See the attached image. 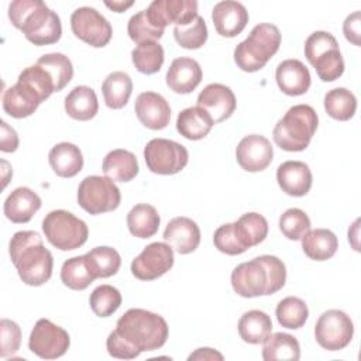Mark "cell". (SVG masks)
Segmentation results:
<instances>
[{
	"label": "cell",
	"mask_w": 361,
	"mask_h": 361,
	"mask_svg": "<svg viewBox=\"0 0 361 361\" xmlns=\"http://www.w3.org/2000/svg\"><path fill=\"white\" fill-rule=\"evenodd\" d=\"M123 298L117 288L111 285H100L93 289L89 298L92 312L99 317L111 316L121 305Z\"/></svg>",
	"instance_id": "obj_42"
},
{
	"label": "cell",
	"mask_w": 361,
	"mask_h": 361,
	"mask_svg": "<svg viewBox=\"0 0 361 361\" xmlns=\"http://www.w3.org/2000/svg\"><path fill=\"white\" fill-rule=\"evenodd\" d=\"M103 173L113 182H130L140 171L137 157L127 149H113L103 159Z\"/></svg>",
	"instance_id": "obj_27"
},
{
	"label": "cell",
	"mask_w": 361,
	"mask_h": 361,
	"mask_svg": "<svg viewBox=\"0 0 361 361\" xmlns=\"http://www.w3.org/2000/svg\"><path fill=\"white\" fill-rule=\"evenodd\" d=\"M8 254L18 276L25 285L41 286L49 281L54 258L37 231H17L10 240Z\"/></svg>",
	"instance_id": "obj_2"
},
{
	"label": "cell",
	"mask_w": 361,
	"mask_h": 361,
	"mask_svg": "<svg viewBox=\"0 0 361 361\" xmlns=\"http://www.w3.org/2000/svg\"><path fill=\"white\" fill-rule=\"evenodd\" d=\"M96 278L92 275L85 255H78L66 259L61 268V281L65 286L73 290L86 289Z\"/></svg>",
	"instance_id": "obj_40"
},
{
	"label": "cell",
	"mask_w": 361,
	"mask_h": 361,
	"mask_svg": "<svg viewBox=\"0 0 361 361\" xmlns=\"http://www.w3.org/2000/svg\"><path fill=\"white\" fill-rule=\"evenodd\" d=\"M149 21L161 30L175 24L182 27L193 21L197 14V3L193 0H155L145 10Z\"/></svg>",
	"instance_id": "obj_15"
},
{
	"label": "cell",
	"mask_w": 361,
	"mask_h": 361,
	"mask_svg": "<svg viewBox=\"0 0 361 361\" xmlns=\"http://www.w3.org/2000/svg\"><path fill=\"white\" fill-rule=\"evenodd\" d=\"M48 161L54 172L61 178H73L83 168L82 151L71 142L54 145L48 154Z\"/></svg>",
	"instance_id": "obj_26"
},
{
	"label": "cell",
	"mask_w": 361,
	"mask_h": 361,
	"mask_svg": "<svg viewBox=\"0 0 361 361\" xmlns=\"http://www.w3.org/2000/svg\"><path fill=\"white\" fill-rule=\"evenodd\" d=\"M223 354H220L219 351L213 350V348H209V347H203V348H197L195 353H192L188 360L192 361V360H223Z\"/></svg>",
	"instance_id": "obj_50"
},
{
	"label": "cell",
	"mask_w": 361,
	"mask_h": 361,
	"mask_svg": "<svg viewBox=\"0 0 361 361\" xmlns=\"http://www.w3.org/2000/svg\"><path fill=\"white\" fill-rule=\"evenodd\" d=\"M121 193L107 176H86L78 188V203L89 214L113 212L120 206Z\"/></svg>",
	"instance_id": "obj_9"
},
{
	"label": "cell",
	"mask_w": 361,
	"mask_h": 361,
	"mask_svg": "<svg viewBox=\"0 0 361 361\" xmlns=\"http://www.w3.org/2000/svg\"><path fill=\"white\" fill-rule=\"evenodd\" d=\"M354 334L353 320L347 313L338 309L323 312L314 324V338L317 344L329 351L345 348Z\"/></svg>",
	"instance_id": "obj_11"
},
{
	"label": "cell",
	"mask_w": 361,
	"mask_h": 361,
	"mask_svg": "<svg viewBox=\"0 0 361 361\" xmlns=\"http://www.w3.org/2000/svg\"><path fill=\"white\" fill-rule=\"evenodd\" d=\"M66 114L78 121L93 118L99 110V102L94 90L89 86H76L65 97Z\"/></svg>",
	"instance_id": "obj_29"
},
{
	"label": "cell",
	"mask_w": 361,
	"mask_h": 361,
	"mask_svg": "<svg viewBox=\"0 0 361 361\" xmlns=\"http://www.w3.org/2000/svg\"><path fill=\"white\" fill-rule=\"evenodd\" d=\"M238 165L247 172H261L269 166L274 159L271 141L259 134L245 135L235 148Z\"/></svg>",
	"instance_id": "obj_16"
},
{
	"label": "cell",
	"mask_w": 361,
	"mask_h": 361,
	"mask_svg": "<svg viewBox=\"0 0 361 361\" xmlns=\"http://www.w3.org/2000/svg\"><path fill=\"white\" fill-rule=\"evenodd\" d=\"M248 18L245 6L233 0L219 1L212 11V20L217 34L226 38L237 37L245 28Z\"/></svg>",
	"instance_id": "obj_20"
},
{
	"label": "cell",
	"mask_w": 361,
	"mask_h": 361,
	"mask_svg": "<svg viewBox=\"0 0 361 361\" xmlns=\"http://www.w3.org/2000/svg\"><path fill=\"white\" fill-rule=\"evenodd\" d=\"M305 56L323 82H333L344 72L338 42L327 31H314L305 41Z\"/></svg>",
	"instance_id": "obj_7"
},
{
	"label": "cell",
	"mask_w": 361,
	"mask_h": 361,
	"mask_svg": "<svg viewBox=\"0 0 361 361\" xmlns=\"http://www.w3.org/2000/svg\"><path fill=\"white\" fill-rule=\"evenodd\" d=\"M144 159L151 172L158 175H175L188 165L189 152L176 141L152 138L144 148Z\"/></svg>",
	"instance_id": "obj_10"
},
{
	"label": "cell",
	"mask_w": 361,
	"mask_h": 361,
	"mask_svg": "<svg viewBox=\"0 0 361 361\" xmlns=\"http://www.w3.org/2000/svg\"><path fill=\"white\" fill-rule=\"evenodd\" d=\"M275 314H276L278 323L282 327L296 330L305 326L309 317V309L305 300H302L300 298L288 296L278 303L275 309Z\"/></svg>",
	"instance_id": "obj_39"
},
{
	"label": "cell",
	"mask_w": 361,
	"mask_h": 361,
	"mask_svg": "<svg viewBox=\"0 0 361 361\" xmlns=\"http://www.w3.org/2000/svg\"><path fill=\"white\" fill-rule=\"evenodd\" d=\"M276 180L279 188L289 196L300 197L312 188V171L302 161H285L278 166Z\"/></svg>",
	"instance_id": "obj_23"
},
{
	"label": "cell",
	"mask_w": 361,
	"mask_h": 361,
	"mask_svg": "<svg viewBox=\"0 0 361 361\" xmlns=\"http://www.w3.org/2000/svg\"><path fill=\"white\" fill-rule=\"evenodd\" d=\"M300 240L303 252L314 261L330 259L338 248L336 234L327 228L309 230Z\"/></svg>",
	"instance_id": "obj_30"
},
{
	"label": "cell",
	"mask_w": 361,
	"mask_h": 361,
	"mask_svg": "<svg viewBox=\"0 0 361 361\" xmlns=\"http://www.w3.org/2000/svg\"><path fill=\"white\" fill-rule=\"evenodd\" d=\"M234 228L240 243L245 250L258 245L268 235L267 219L255 212L243 214L237 221H234Z\"/></svg>",
	"instance_id": "obj_34"
},
{
	"label": "cell",
	"mask_w": 361,
	"mask_h": 361,
	"mask_svg": "<svg viewBox=\"0 0 361 361\" xmlns=\"http://www.w3.org/2000/svg\"><path fill=\"white\" fill-rule=\"evenodd\" d=\"M161 217L157 209L147 203L135 204L127 214V227L134 237L149 238L157 234Z\"/></svg>",
	"instance_id": "obj_32"
},
{
	"label": "cell",
	"mask_w": 361,
	"mask_h": 361,
	"mask_svg": "<svg viewBox=\"0 0 361 361\" xmlns=\"http://www.w3.org/2000/svg\"><path fill=\"white\" fill-rule=\"evenodd\" d=\"M71 345L68 331L48 319H39L30 334L28 348L31 353L44 360L62 357Z\"/></svg>",
	"instance_id": "obj_12"
},
{
	"label": "cell",
	"mask_w": 361,
	"mask_h": 361,
	"mask_svg": "<svg viewBox=\"0 0 361 361\" xmlns=\"http://www.w3.org/2000/svg\"><path fill=\"white\" fill-rule=\"evenodd\" d=\"M213 243H214V247L220 252L227 254V255H240L247 251L237 237L234 223H227V224L220 226L214 231Z\"/></svg>",
	"instance_id": "obj_46"
},
{
	"label": "cell",
	"mask_w": 361,
	"mask_h": 361,
	"mask_svg": "<svg viewBox=\"0 0 361 361\" xmlns=\"http://www.w3.org/2000/svg\"><path fill=\"white\" fill-rule=\"evenodd\" d=\"M173 250L166 243H151L131 262V274L140 281H154L173 265Z\"/></svg>",
	"instance_id": "obj_14"
},
{
	"label": "cell",
	"mask_w": 361,
	"mask_h": 361,
	"mask_svg": "<svg viewBox=\"0 0 361 361\" xmlns=\"http://www.w3.org/2000/svg\"><path fill=\"white\" fill-rule=\"evenodd\" d=\"M281 31L269 23L257 24L234 49V62L244 72H257L278 52Z\"/></svg>",
	"instance_id": "obj_6"
},
{
	"label": "cell",
	"mask_w": 361,
	"mask_h": 361,
	"mask_svg": "<svg viewBox=\"0 0 361 361\" xmlns=\"http://www.w3.org/2000/svg\"><path fill=\"white\" fill-rule=\"evenodd\" d=\"M165 30L157 28L149 18L147 17L145 10L138 11L137 14L131 16L127 24V32L131 41L137 44H142L147 41H157L164 35Z\"/></svg>",
	"instance_id": "obj_45"
},
{
	"label": "cell",
	"mask_w": 361,
	"mask_h": 361,
	"mask_svg": "<svg viewBox=\"0 0 361 361\" xmlns=\"http://www.w3.org/2000/svg\"><path fill=\"white\" fill-rule=\"evenodd\" d=\"M37 63L49 73L55 83L56 92H61L73 78L72 62L66 55L61 52L45 54L37 61Z\"/></svg>",
	"instance_id": "obj_41"
},
{
	"label": "cell",
	"mask_w": 361,
	"mask_h": 361,
	"mask_svg": "<svg viewBox=\"0 0 361 361\" xmlns=\"http://www.w3.org/2000/svg\"><path fill=\"white\" fill-rule=\"evenodd\" d=\"M319 117L309 104L292 106L276 123L272 131L275 144L289 152H299L307 148L317 130Z\"/></svg>",
	"instance_id": "obj_5"
},
{
	"label": "cell",
	"mask_w": 361,
	"mask_h": 361,
	"mask_svg": "<svg viewBox=\"0 0 361 361\" xmlns=\"http://www.w3.org/2000/svg\"><path fill=\"white\" fill-rule=\"evenodd\" d=\"M197 106L213 118L214 124H217L227 120L234 113L237 100L228 86L210 83L199 93Z\"/></svg>",
	"instance_id": "obj_17"
},
{
	"label": "cell",
	"mask_w": 361,
	"mask_h": 361,
	"mask_svg": "<svg viewBox=\"0 0 361 361\" xmlns=\"http://www.w3.org/2000/svg\"><path fill=\"white\" fill-rule=\"evenodd\" d=\"M324 110L331 118L347 121L355 114L357 99L345 87L331 89L324 94Z\"/></svg>",
	"instance_id": "obj_38"
},
{
	"label": "cell",
	"mask_w": 361,
	"mask_h": 361,
	"mask_svg": "<svg viewBox=\"0 0 361 361\" xmlns=\"http://www.w3.org/2000/svg\"><path fill=\"white\" fill-rule=\"evenodd\" d=\"M104 4H106L110 10L116 11V13H123V11H126L128 7H131V6L134 4V1H104Z\"/></svg>",
	"instance_id": "obj_51"
},
{
	"label": "cell",
	"mask_w": 361,
	"mask_h": 361,
	"mask_svg": "<svg viewBox=\"0 0 361 361\" xmlns=\"http://www.w3.org/2000/svg\"><path fill=\"white\" fill-rule=\"evenodd\" d=\"M202 68L197 61L188 56H180L172 61L166 72L168 87L179 94L193 92L202 80Z\"/></svg>",
	"instance_id": "obj_22"
},
{
	"label": "cell",
	"mask_w": 361,
	"mask_h": 361,
	"mask_svg": "<svg viewBox=\"0 0 361 361\" xmlns=\"http://www.w3.org/2000/svg\"><path fill=\"white\" fill-rule=\"evenodd\" d=\"M1 102L3 110L8 116L14 118H24L31 116L44 99L30 83L17 79L16 85L4 90Z\"/></svg>",
	"instance_id": "obj_18"
},
{
	"label": "cell",
	"mask_w": 361,
	"mask_h": 361,
	"mask_svg": "<svg viewBox=\"0 0 361 361\" xmlns=\"http://www.w3.org/2000/svg\"><path fill=\"white\" fill-rule=\"evenodd\" d=\"M21 344V329L20 326L10 320H0V357L6 358L16 354L20 350Z\"/></svg>",
	"instance_id": "obj_47"
},
{
	"label": "cell",
	"mask_w": 361,
	"mask_h": 361,
	"mask_svg": "<svg viewBox=\"0 0 361 361\" xmlns=\"http://www.w3.org/2000/svg\"><path fill=\"white\" fill-rule=\"evenodd\" d=\"M238 334L248 344H262L272 333V320L262 310H248L238 320Z\"/></svg>",
	"instance_id": "obj_31"
},
{
	"label": "cell",
	"mask_w": 361,
	"mask_h": 361,
	"mask_svg": "<svg viewBox=\"0 0 361 361\" xmlns=\"http://www.w3.org/2000/svg\"><path fill=\"white\" fill-rule=\"evenodd\" d=\"M213 126V118L199 106L183 109L176 117L178 133L192 141L204 138Z\"/></svg>",
	"instance_id": "obj_28"
},
{
	"label": "cell",
	"mask_w": 361,
	"mask_h": 361,
	"mask_svg": "<svg viewBox=\"0 0 361 361\" xmlns=\"http://www.w3.org/2000/svg\"><path fill=\"white\" fill-rule=\"evenodd\" d=\"M86 264L94 278H109L117 274L121 265L120 254L111 247H94L85 254Z\"/></svg>",
	"instance_id": "obj_36"
},
{
	"label": "cell",
	"mask_w": 361,
	"mask_h": 361,
	"mask_svg": "<svg viewBox=\"0 0 361 361\" xmlns=\"http://www.w3.org/2000/svg\"><path fill=\"white\" fill-rule=\"evenodd\" d=\"M343 32L347 41L360 47V11H354L344 20Z\"/></svg>",
	"instance_id": "obj_48"
},
{
	"label": "cell",
	"mask_w": 361,
	"mask_h": 361,
	"mask_svg": "<svg viewBox=\"0 0 361 361\" xmlns=\"http://www.w3.org/2000/svg\"><path fill=\"white\" fill-rule=\"evenodd\" d=\"M11 24L34 45H51L61 39L59 16L41 0H14L8 6Z\"/></svg>",
	"instance_id": "obj_4"
},
{
	"label": "cell",
	"mask_w": 361,
	"mask_h": 361,
	"mask_svg": "<svg viewBox=\"0 0 361 361\" xmlns=\"http://www.w3.org/2000/svg\"><path fill=\"white\" fill-rule=\"evenodd\" d=\"M131 92H133V80L126 72H121V71L109 73L102 85L104 103L107 107L113 110L123 109L128 103Z\"/></svg>",
	"instance_id": "obj_33"
},
{
	"label": "cell",
	"mask_w": 361,
	"mask_h": 361,
	"mask_svg": "<svg viewBox=\"0 0 361 361\" xmlns=\"http://www.w3.org/2000/svg\"><path fill=\"white\" fill-rule=\"evenodd\" d=\"M278 87L288 96L305 94L312 83L309 69L299 59H285L275 71Z\"/></svg>",
	"instance_id": "obj_24"
},
{
	"label": "cell",
	"mask_w": 361,
	"mask_h": 361,
	"mask_svg": "<svg viewBox=\"0 0 361 361\" xmlns=\"http://www.w3.org/2000/svg\"><path fill=\"white\" fill-rule=\"evenodd\" d=\"M164 240L178 254H190L200 244V228L189 217H175L166 224Z\"/></svg>",
	"instance_id": "obj_21"
},
{
	"label": "cell",
	"mask_w": 361,
	"mask_h": 361,
	"mask_svg": "<svg viewBox=\"0 0 361 361\" xmlns=\"http://www.w3.org/2000/svg\"><path fill=\"white\" fill-rule=\"evenodd\" d=\"M279 230L288 240H300L310 230V219L303 210L290 207L281 214Z\"/></svg>",
	"instance_id": "obj_44"
},
{
	"label": "cell",
	"mask_w": 361,
	"mask_h": 361,
	"mask_svg": "<svg viewBox=\"0 0 361 361\" xmlns=\"http://www.w3.org/2000/svg\"><path fill=\"white\" fill-rule=\"evenodd\" d=\"M134 110L140 123L149 130H162L169 124L171 107L165 97L159 93H140L137 96Z\"/></svg>",
	"instance_id": "obj_19"
},
{
	"label": "cell",
	"mask_w": 361,
	"mask_h": 361,
	"mask_svg": "<svg viewBox=\"0 0 361 361\" xmlns=\"http://www.w3.org/2000/svg\"><path fill=\"white\" fill-rule=\"evenodd\" d=\"M164 48L158 41H147L138 44L131 51V61L135 69L144 75L159 72L164 63Z\"/></svg>",
	"instance_id": "obj_37"
},
{
	"label": "cell",
	"mask_w": 361,
	"mask_h": 361,
	"mask_svg": "<svg viewBox=\"0 0 361 361\" xmlns=\"http://www.w3.org/2000/svg\"><path fill=\"white\" fill-rule=\"evenodd\" d=\"M173 37L179 47L185 49H199L207 41L206 23L200 16H197L186 25L173 27Z\"/></svg>",
	"instance_id": "obj_43"
},
{
	"label": "cell",
	"mask_w": 361,
	"mask_h": 361,
	"mask_svg": "<svg viewBox=\"0 0 361 361\" xmlns=\"http://www.w3.org/2000/svg\"><path fill=\"white\" fill-rule=\"evenodd\" d=\"M42 231L47 240L61 251H72L82 247L89 237V228L83 220L68 210H52L42 220Z\"/></svg>",
	"instance_id": "obj_8"
},
{
	"label": "cell",
	"mask_w": 361,
	"mask_h": 361,
	"mask_svg": "<svg viewBox=\"0 0 361 361\" xmlns=\"http://www.w3.org/2000/svg\"><path fill=\"white\" fill-rule=\"evenodd\" d=\"M168 323L158 313L128 309L106 340L107 353L120 360L137 358L144 351L161 348L168 338Z\"/></svg>",
	"instance_id": "obj_1"
},
{
	"label": "cell",
	"mask_w": 361,
	"mask_h": 361,
	"mask_svg": "<svg viewBox=\"0 0 361 361\" xmlns=\"http://www.w3.org/2000/svg\"><path fill=\"white\" fill-rule=\"evenodd\" d=\"M41 207V197L30 188L14 189L4 200V216L17 224L28 223Z\"/></svg>",
	"instance_id": "obj_25"
},
{
	"label": "cell",
	"mask_w": 361,
	"mask_h": 361,
	"mask_svg": "<svg viewBox=\"0 0 361 361\" xmlns=\"http://www.w3.org/2000/svg\"><path fill=\"white\" fill-rule=\"evenodd\" d=\"M71 28L75 37L94 48L106 47L113 35L109 20L93 7H79L71 16Z\"/></svg>",
	"instance_id": "obj_13"
},
{
	"label": "cell",
	"mask_w": 361,
	"mask_h": 361,
	"mask_svg": "<svg viewBox=\"0 0 361 361\" xmlns=\"http://www.w3.org/2000/svg\"><path fill=\"white\" fill-rule=\"evenodd\" d=\"M1 135H0V149L3 152H14L18 148V135L14 128H11L6 121L0 123Z\"/></svg>",
	"instance_id": "obj_49"
},
{
	"label": "cell",
	"mask_w": 361,
	"mask_h": 361,
	"mask_svg": "<svg viewBox=\"0 0 361 361\" xmlns=\"http://www.w3.org/2000/svg\"><path fill=\"white\" fill-rule=\"evenodd\" d=\"M262 358L265 361L288 360L298 361L300 358V345L296 337L288 333H274L262 343Z\"/></svg>",
	"instance_id": "obj_35"
},
{
	"label": "cell",
	"mask_w": 361,
	"mask_h": 361,
	"mask_svg": "<svg viewBox=\"0 0 361 361\" xmlns=\"http://www.w3.org/2000/svg\"><path fill=\"white\" fill-rule=\"evenodd\" d=\"M285 282V264L275 255H259L237 265L231 272V286L243 298L274 295Z\"/></svg>",
	"instance_id": "obj_3"
}]
</instances>
